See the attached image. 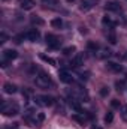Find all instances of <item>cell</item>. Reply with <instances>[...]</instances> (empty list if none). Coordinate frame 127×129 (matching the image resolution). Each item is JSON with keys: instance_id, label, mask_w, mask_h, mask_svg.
Returning a JSON list of instances; mask_svg holds the SVG:
<instances>
[{"instance_id": "obj_1", "label": "cell", "mask_w": 127, "mask_h": 129, "mask_svg": "<svg viewBox=\"0 0 127 129\" xmlns=\"http://www.w3.org/2000/svg\"><path fill=\"white\" fill-rule=\"evenodd\" d=\"M3 116H8V117H12V116H17L20 113V107L18 104L15 102H2V107H0Z\"/></svg>"}, {"instance_id": "obj_2", "label": "cell", "mask_w": 127, "mask_h": 129, "mask_svg": "<svg viewBox=\"0 0 127 129\" xmlns=\"http://www.w3.org/2000/svg\"><path fill=\"white\" fill-rule=\"evenodd\" d=\"M34 83H36V86H37V87H40V89H46L48 86H51V84H52L51 77H49L48 74H45L43 71H40V72L36 75Z\"/></svg>"}, {"instance_id": "obj_3", "label": "cell", "mask_w": 127, "mask_h": 129, "mask_svg": "<svg viewBox=\"0 0 127 129\" xmlns=\"http://www.w3.org/2000/svg\"><path fill=\"white\" fill-rule=\"evenodd\" d=\"M34 102L39 107H51L54 104V98L48 96V95H36L34 96Z\"/></svg>"}, {"instance_id": "obj_4", "label": "cell", "mask_w": 127, "mask_h": 129, "mask_svg": "<svg viewBox=\"0 0 127 129\" xmlns=\"http://www.w3.org/2000/svg\"><path fill=\"white\" fill-rule=\"evenodd\" d=\"M45 41H46V45H48L49 48H52V50H57V48H60V44H61V41H60L57 36H54V35L48 33V35L45 36Z\"/></svg>"}, {"instance_id": "obj_5", "label": "cell", "mask_w": 127, "mask_h": 129, "mask_svg": "<svg viewBox=\"0 0 127 129\" xmlns=\"http://www.w3.org/2000/svg\"><path fill=\"white\" fill-rule=\"evenodd\" d=\"M96 5V0H81V5H79V9L81 11H84V12H87V11H90V9H93Z\"/></svg>"}, {"instance_id": "obj_6", "label": "cell", "mask_w": 127, "mask_h": 129, "mask_svg": "<svg viewBox=\"0 0 127 129\" xmlns=\"http://www.w3.org/2000/svg\"><path fill=\"white\" fill-rule=\"evenodd\" d=\"M105 8H106L108 11L118 12V11H121V3H120V2H117V0H111V2H108V3L105 5Z\"/></svg>"}, {"instance_id": "obj_7", "label": "cell", "mask_w": 127, "mask_h": 129, "mask_svg": "<svg viewBox=\"0 0 127 129\" xmlns=\"http://www.w3.org/2000/svg\"><path fill=\"white\" fill-rule=\"evenodd\" d=\"M24 35H26V38H27L29 41H32V42H37L39 38H40V33H39V30H36V29H32V30H29V32L24 33Z\"/></svg>"}, {"instance_id": "obj_8", "label": "cell", "mask_w": 127, "mask_h": 129, "mask_svg": "<svg viewBox=\"0 0 127 129\" xmlns=\"http://www.w3.org/2000/svg\"><path fill=\"white\" fill-rule=\"evenodd\" d=\"M18 5L24 11H32L33 8H34V2L33 0H18Z\"/></svg>"}, {"instance_id": "obj_9", "label": "cell", "mask_w": 127, "mask_h": 129, "mask_svg": "<svg viewBox=\"0 0 127 129\" xmlns=\"http://www.w3.org/2000/svg\"><path fill=\"white\" fill-rule=\"evenodd\" d=\"M58 77H60V81H63V83H66V84H70V83L73 81L72 74H69V72H66V71H60Z\"/></svg>"}, {"instance_id": "obj_10", "label": "cell", "mask_w": 127, "mask_h": 129, "mask_svg": "<svg viewBox=\"0 0 127 129\" xmlns=\"http://www.w3.org/2000/svg\"><path fill=\"white\" fill-rule=\"evenodd\" d=\"M3 57H5L6 60H14V59L18 57V53H17L15 50H5V51H3Z\"/></svg>"}, {"instance_id": "obj_11", "label": "cell", "mask_w": 127, "mask_h": 129, "mask_svg": "<svg viewBox=\"0 0 127 129\" xmlns=\"http://www.w3.org/2000/svg\"><path fill=\"white\" fill-rule=\"evenodd\" d=\"M3 92L6 95H14V93H17V86L15 84H11V83H6L3 86Z\"/></svg>"}, {"instance_id": "obj_12", "label": "cell", "mask_w": 127, "mask_h": 129, "mask_svg": "<svg viewBox=\"0 0 127 129\" xmlns=\"http://www.w3.org/2000/svg\"><path fill=\"white\" fill-rule=\"evenodd\" d=\"M106 68H108L109 71H112V72H121V71H123L121 64L115 63V62H108V63H106Z\"/></svg>"}, {"instance_id": "obj_13", "label": "cell", "mask_w": 127, "mask_h": 129, "mask_svg": "<svg viewBox=\"0 0 127 129\" xmlns=\"http://www.w3.org/2000/svg\"><path fill=\"white\" fill-rule=\"evenodd\" d=\"M81 64H84V56H82V54H78V56L70 62V66H73V68H79Z\"/></svg>"}, {"instance_id": "obj_14", "label": "cell", "mask_w": 127, "mask_h": 129, "mask_svg": "<svg viewBox=\"0 0 127 129\" xmlns=\"http://www.w3.org/2000/svg\"><path fill=\"white\" fill-rule=\"evenodd\" d=\"M102 23H103V26H108V27H111V29H114V27L117 26V23H115L111 17H108V15H105V17L102 18Z\"/></svg>"}, {"instance_id": "obj_15", "label": "cell", "mask_w": 127, "mask_h": 129, "mask_svg": "<svg viewBox=\"0 0 127 129\" xmlns=\"http://www.w3.org/2000/svg\"><path fill=\"white\" fill-rule=\"evenodd\" d=\"M72 119H73V120H76L78 123H81L82 126H84V125H85V122H87V116H84V113H82V114H73V116H72Z\"/></svg>"}, {"instance_id": "obj_16", "label": "cell", "mask_w": 127, "mask_h": 129, "mask_svg": "<svg viewBox=\"0 0 127 129\" xmlns=\"http://www.w3.org/2000/svg\"><path fill=\"white\" fill-rule=\"evenodd\" d=\"M51 26L55 27V29H60V27L63 26V20H61V18H54V20L51 21Z\"/></svg>"}, {"instance_id": "obj_17", "label": "cell", "mask_w": 127, "mask_h": 129, "mask_svg": "<svg viewBox=\"0 0 127 129\" xmlns=\"http://www.w3.org/2000/svg\"><path fill=\"white\" fill-rule=\"evenodd\" d=\"M124 87H126V81L124 80H118V81H115V89L118 90V92H123L124 90Z\"/></svg>"}, {"instance_id": "obj_18", "label": "cell", "mask_w": 127, "mask_h": 129, "mask_svg": "<svg viewBox=\"0 0 127 129\" xmlns=\"http://www.w3.org/2000/svg\"><path fill=\"white\" fill-rule=\"evenodd\" d=\"M87 48H88L90 51L96 53V51L99 50V44H96V42H93V41H90V42H87Z\"/></svg>"}, {"instance_id": "obj_19", "label": "cell", "mask_w": 127, "mask_h": 129, "mask_svg": "<svg viewBox=\"0 0 127 129\" xmlns=\"http://www.w3.org/2000/svg\"><path fill=\"white\" fill-rule=\"evenodd\" d=\"M39 57H40L43 62H46V63L52 64V66H55V60H54V59H51V57H48V56H45V54H39Z\"/></svg>"}, {"instance_id": "obj_20", "label": "cell", "mask_w": 127, "mask_h": 129, "mask_svg": "<svg viewBox=\"0 0 127 129\" xmlns=\"http://www.w3.org/2000/svg\"><path fill=\"white\" fill-rule=\"evenodd\" d=\"M112 120H114V113L112 111H108L106 114H105V123H112Z\"/></svg>"}, {"instance_id": "obj_21", "label": "cell", "mask_w": 127, "mask_h": 129, "mask_svg": "<svg viewBox=\"0 0 127 129\" xmlns=\"http://www.w3.org/2000/svg\"><path fill=\"white\" fill-rule=\"evenodd\" d=\"M32 23H33V24H37V26H43V24H45V21H43L42 18L36 17V15H33V17H32Z\"/></svg>"}, {"instance_id": "obj_22", "label": "cell", "mask_w": 127, "mask_h": 129, "mask_svg": "<svg viewBox=\"0 0 127 129\" xmlns=\"http://www.w3.org/2000/svg\"><path fill=\"white\" fill-rule=\"evenodd\" d=\"M75 51H76V48H75L73 45H72V47H66V48L63 50V54L69 56V54H72V53H75Z\"/></svg>"}, {"instance_id": "obj_23", "label": "cell", "mask_w": 127, "mask_h": 129, "mask_svg": "<svg viewBox=\"0 0 127 129\" xmlns=\"http://www.w3.org/2000/svg\"><path fill=\"white\" fill-rule=\"evenodd\" d=\"M111 56H112V51H109V50H103L102 54H100V59H106V57H111Z\"/></svg>"}, {"instance_id": "obj_24", "label": "cell", "mask_w": 127, "mask_h": 129, "mask_svg": "<svg viewBox=\"0 0 127 129\" xmlns=\"http://www.w3.org/2000/svg\"><path fill=\"white\" fill-rule=\"evenodd\" d=\"M42 3H45V5H48V6H55V5H58V0H40Z\"/></svg>"}, {"instance_id": "obj_25", "label": "cell", "mask_w": 127, "mask_h": 129, "mask_svg": "<svg viewBox=\"0 0 127 129\" xmlns=\"http://www.w3.org/2000/svg\"><path fill=\"white\" fill-rule=\"evenodd\" d=\"M121 117H123L124 122H127V105L121 107Z\"/></svg>"}, {"instance_id": "obj_26", "label": "cell", "mask_w": 127, "mask_h": 129, "mask_svg": "<svg viewBox=\"0 0 127 129\" xmlns=\"http://www.w3.org/2000/svg\"><path fill=\"white\" fill-rule=\"evenodd\" d=\"M108 95H109V87H102L100 89V96L106 98Z\"/></svg>"}, {"instance_id": "obj_27", "label": "cell", "mask_w": 127, "mask_h": 129, "mask_svg": "<svg viewBox=\"0 0 127 129\" xmlns=\"http://www.w3.org/2000/svg\"><path fill=\"white\" fill-rule=\"evenodd\" d=\"M108 41H109L111 44H117V36H115L114 33H109V35H108Z\"/></svg>"}, {"instance_id": "obj_28", "label": "cell", "mask_w": 127, "mask_h": 129, "mask_svg": "<svg viewBox=\"0 0 127 129\" xmlns=\"http://www.w3.org/2000/svg\"><path fill=\"white\" fill-rule=\"evenodd\" d=\"M111 105H112L114 108H120V101H118V99H112Z\"/></svg>"}, {"instance_id": "obj_29", "label": "cell", "mask_w": 127, "mask_h": 129, "mask_svg": "<svg viewBox=\"0 0 127 129\" xmlns=\"http://www.w3.org/2000/svg\"><path fill=\"white\" fill-rule=\"evenodd\" d=\"M43 119H45V114H43V113H39V114H37V123L43 122Z\"/></svg>"}, {"instance_id": "obj_30", "label": "cell", "mask_w": 127, "mask_h": 129, "mask_svg": "<svg viewBox=\"0 0 127 129\" xmlns=\"http://www.w3.org/2000/svg\"><path fill=\"white\" fill-rule=\"evenodd\" d=\"M6 66H8V62H6V60H5V62H2V68H6Z\"/></svg>"}, {"instance_id": "obj_31", "label": "cell", "mask_w": 127, "mask_h": 129, "mask_svg": "<svg viewBox=\"0 0 127 129\" xmlns=\"http://www.w3.org/2000/svg\"><path fill=\"white\" fill-rule=\"evenodd\" d=\"M93 129H102L100 126H93Z\"/></svg>"}, {"instance_id": "obj_32", "label": "cell", "mask_w": 127, "mask_h": 129, "mask_svg": "<svg viewBox=\"0 0 127 129\" xmlns=\"http://www.w3.org/2000/svg\"><path fill=\"white\" fill-rule=\"evenodd\" d=\"M67 2H69V3H72V2H75V0H67Z\"/></svg>"}, {"instance_id": "obj_33", "label": "cell", "mask_w": 127, "mask_h": 129, "mask_svg": "<svg viewBox=\"0 0 127 129\" xmlns=\"http://www.w3.org/2000/svg\"><path fill=\"white\" fill-rule=\"evenodd\" d=\"M126 57H127V56H126Z\"/></svg>"}]
</instances>
